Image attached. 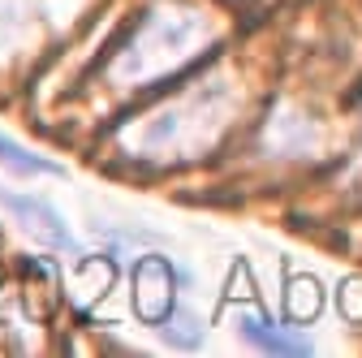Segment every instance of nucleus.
I'll use <instances>...</instances> for the list:
<instances>
[{
	"label": "nucleus",
	"instance_id": "3",
	"mask_svg": "<svg viewBox=\"0 0 362 358\" xmlns=\"http://www.w3.org/2000/svg\"><path fill=\"white\" fill-rule=\"evenodd\" d=\"M0 207H5L18 225L39 242V246H52V250H78V238L69 233V225L61 220V212L52 203H43L35 195H18V190H0Z\"/></svg>",
	"mask_w": 362,
	"mask_h": 358
},
{
	"label": "nucleus",
	"instance_id": "7",
	"mask_svg": "<svg viewBox=\"0 0 362 358\" xmlns=\"http://www.w3.org/2000/svg\"><path fill=\"white\" fill-rule=\"evenodd\" d=\"M0 164H5L13 177H65L61 164L43 160V156H35V151H26L22 143L9 139V134H0Z\"/></svg>",
	"mask_w": 362,
	"mask_h": 358
},
{
	"label": "nucleus",
	"instance_id": "4",
	"mask_svg": "<svg viewBox=\"0 0 362 358\" xmlns=\"http://www.w3.org/2000/svg\"><path fill=\"white\" fill-rule=\"evenodd\" d=\"M263 147H267V156H281V160H293V156H315L324 147V134H320V125H315L306 112H298V108H276L272 112V121H267V129H263Z\"/></svg>",
	"mask_w": 362,
	"mask_h": 358
},
{
	"label": "nucleus",
	"instance_id": "2",
	"mask_svg": "<svg viewBox=\"0 0 362 358\" xmlns=\"http://www.w3.org/2000/svg\"><path fill=\"white\" fill-rule=\"evenodd\" d=\"M207 39V18L190 5H164L156 9L139 30L129 35V43L112 57L108 78L117 86H147L177 69L181 61H190L194 48Z\"/></svg>",
	"mask_w": 362,
	"mask_h": 358
},
{
	"label": "nucleus",
	"instance_id": "5",
	"mask_svg": "<svg viewBox=\"0 0 362 358\" xmlns=\"http://www.w3.org/2000/svg\"><path fill=\"white\" fill-rule=\"evenodd\" d=\"M134 311L151 324H160L173 311V267L156 255L134 267Z\"/></svg>",
	"mask_w": 362,
	"mask_h": 358
},
{
	"label": "nucleus",
	"instance_id": "1",
	"mask_svg": "<svg viewBox=\"0 0 362 358\" xmlns=\"http://www.w3.org/2000/svg\"><path fill=\"white\" fill-rule=\"evenodd\" d=\"M238 104V91L229 78H211L203 86H194L190 96H177L173 104H164L160 112H151L143 121V129L125 134V151L134 156H160V160H173V156H194L203 147L216 143V134L224 129Z\"/></svg>",
	"mask_w": 362,
	"mask_h": 358
},
{
	"label": "nucleus",
	"instance_id": "6",
	"mask_svg": "<svg viewBox=\"0 0 362 358\" xmlns=\"http://www.w3.org/2000/svg\"><path fill=\"white\" fill-rule=\"evenodd\" d=\"M238 333L250 345H259L263 354H289V358H298V354H310L315 350L310 337H302L293 328H281V324H272L263 316H250V311H242V316H238Z\"/></svg>",
	"mask_w": 362,
	"mask_h": 358
}]
</instances>
